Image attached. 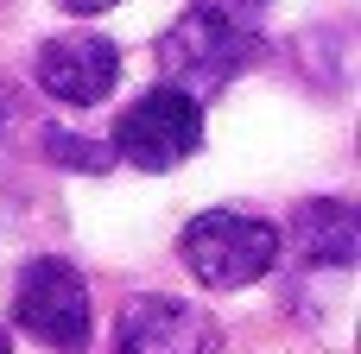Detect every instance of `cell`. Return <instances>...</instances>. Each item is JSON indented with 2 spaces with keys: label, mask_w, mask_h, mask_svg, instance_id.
<instances>
[{
  "label": "cell",
  "mask_w": 361,
  "mask_h": 354,
  "mask_svg": "<svg viewBox=\"0 0 361 354\" xmlns=\"http://www.w3.org/2000/svg\"><path fill=\"white\" fill-rule=\"evenodd\" d=\"M292 247H298V260H311V266H355L361 253V215L355 203H343V196H311V203H298L292 209Z\"/></svg>",
  "instance_id": "cell-7"
},
{
  "label": "cell",
  "mask_w": 361,
  "mask_h": 354,
  "mask_svg": "<svg viewBox=\"0 0 361 354\" xmlns=\"http://www.w3.org/2000/svg\"><path fill=\"white\" fill-rule=\"evenodd\" d=\"M152 57H159V76H165L171 89H184V95L203 101V95L228 89V82L260 57V38H254V25H241V19H228L222 6L197 0L190 13L171 19V32L152 44Z\"/></svg>",
  "instance_id": "cell-1"
},
{
  "label": "cell",
  "mask_w": 361,
  "mask_h": 354,
  "mask_svg": "<svg viewBox=\"0 0 361 354\" xmlns=\"http://www.w3.org/2000/svg\"><path fill=\"white\" fill-rule=\"evenodd\" d=\"M44 158L51 165H70V171H108L114 165V146H95V139H82V133H70V127H44Z\"/></svg>",
  "instance_id": "cell-8"
},
{
  "label": "cell",
  "mask_w": 361,
  "mask_h": 354,
  "mask_svg": "<svg viewBox=\"0 0 361 354\" xmlns=\"http://www.w3.org/2000/svg\"><path fill=\"white\" fill-rule=\"evenodd\" d=\"M13 323L25 336H38L44 348H57V354H89L95 310H89L82 272L70 260H57V253L25 260L19 266V285H13Z\"/></svg>",
  "instance_id": "cell-3"
},
{
  "label": "cell",
  "mask_w": 361,
  "mask_h": 354,
  "mask_svg": "<svg viewBox=\"0 0 361 354\" xmlns=\"http://www.w3.org/2000/svg\"><path fill=\"white\" fill-rule=\"evenodd\" d=\"M209 6H222L228 19H241V25H254L260 13H267V0H209Z\"/></svg>",
  "instance_id": "cell-9"
},
{
  "label": "cell",
  "mask_w": 361,
  "mask_h": 354,
  "mask_svg": "<svg viewBox=\"0 0 361 354\" xmlns=\"http://www.w3.org/2000/svg\"><path fill=\"white\" fill-rule=\"evenodd\" d=\"M279 228H267L260 215H241V209H209V215H190L184 234H178V253L190 266V279L216 285V291H247L260 285L273 266H279Z\"/></svg>",
  "instance_id": "cell-2"
},
{
  "label": "cell",
  "mask_w": 361,
  "mask_h": 354,
  "mask_svg": "<svg viewBox=\"0 0 361 354\" xmlns=\"http://www.w3.org/2000/svg\"><path fill=\"white\" fill-rule=\"evenodd\" d=\"M32 70H38V89H44L51 101H63V108H95V101H108L114 82H121V51H114L102 32H57V38L38 44Z\"/></svg>",
  "instance_id": "cell-5"
},
{
  "label": "cell",
  "mask_w": 361,
  "mask_h": 354,
  "mask_svg": "<svg viewBox=\"0 0 361 354\" xmlns=\"http://www.w3.org/2000/svg\"><path fill=\"white\" fill-rule=\"evenodd\" d=\"M0 354H13V342H6V329H0Z\"/></svg>",
  "instance_id": "cell-11"
},
{
  "label": "cell",
  "mask_w": 361,
  "mask_h": 354,
  "mask_svg": "<svg viewBox=\"0 0 361 354\" xmlns=\"http://www.w3.org/2000/svg\"><path fill=\"white\" fill-rule=\"evenodd\" d=\"M197 146H203V101L184 95V89H171V82L146 89V95L114 120V158H127V165H140V171H171V165H184Z\"/></svg>",
  "instance_id": "cell-4"
},
{
  "label": "cell",
  "mask_w": 361,
  "mask_h": 354,
  "mask_svg": "<svg viewBox=\"0 0 361 354\" xmlns=\"http://www.w3.org/2000/svg\"><path fill=\"white\" fill-rule=\"evenodd\" d=\"M57 6H63V13H108L114 0H57Z\"/></svg>",
  "instance_id": "cell-10"
},
{
  "label": "cell",
  "mask_w": 361,
  "mask_h": 354,
  "mask_svg": "<svg viewBox=\"0 0 361 354\" xmlns=\"http://www.w3.org/2000/svg\"><path fill=\"white\" fill-rule=\"evenodd\" d=\"M114 354H222V329L184 298H133Z\"/></svg>",
  "instance_id": "cell-6"
}]
</instances>
